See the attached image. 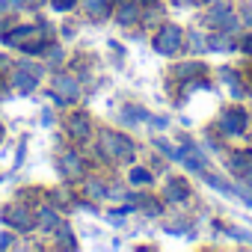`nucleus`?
Here are the masks:
<instances>
[{
	"label": "nucleus",
	"mask_w": 252,
	"mask_h": 252,
	"mask_svg": "<svg viewBox=\"0 0 252 252\" xmlns=\"http://www.w3.org/2000/svg\"><path fill=\"white\" fill-rule=\"evenodd\" d=\"M155 48H158L160 54H172L175 48H181V30H178L175 24H166V27L158 33V39H155Z\"/></svg>",
	"instance_id": "1"
},
{
	"label": "nucleus",
	"mask_w": 252,
	"mask_h": 252,
	"mask_svg": "<svg viewBox=\"0 0 252 252\" xmlns=\"http://www.w3.org/2000/svg\"><path fill=\"white\" fill-rule=\"evenodd\" d=\"M104 149L110 152V155H131V143L125 140V137H119V134H107L104 137Z\"/></svg>",
	"instance_id": "2"
},
{
	"label": "nucleus",
	"mask_w": 252,
	"mask_h": 252,
	"mask_svg": "<svg viewBox=\"0 0 252 252\" xmlns=\"http://www.w3.org/2000/svg\"><path fill=\"white\" fill-rule=\"evenodd\" d=\"M60 163H63V172H65V175H80V160H77V155L65 152Z\"/></svg>",
	"instance_id": "3"
},
{
	"label": "nucleus",
	"mask_w": 252,
	"mask_h": 252,
	"mask_svg": "<svg viewBox=\"0 0 252 252\" xmlns=\"http://www.w3.org/2000/svg\"><path fill=\"white\" fill-rule=\"evenodd\" d=\"M222 128L231 131V134H240V131H243V113H231V116H225Z\"/></svg>",
	"instance_id": "4"
},
{
	"label": "nucleus",
	"mask_w": 252,
	"mask_h": 252,
	"mask_svg": "<svg viewBox=\"0 0 252 252\" xmlns=\"http://www.w3.org/2000/svg\"><path fill=\"white\" fill-rule=\"evenodd\" d=\"M6 220H9V222H15L18 228H30V225H33V220H30V217H24V211H21V208H18V211L12 208V211L6 214Z\"/></svg>",
	"instance_id": "5"
},
{
	"label": "nucleus",
	"mask_w": 252,
	"mask_h": 252,
	"mask_svg": "<svg viewBox=\"0 0 252 252\" xmlns=\"http://www.w3.org/2000/svg\"><path fill=\"white\" fill-rule=\"evenodd\" d=\"M57 89L65 92V98H74V95H77V83H74L71 77H57Z\"/></svg>",
	"instance_id": "6"
},
{
	"label": "nucleus",
	"mask_w": 252,
	"mask_h": 252,
	"mask_svg": "<svg viewBox=\"0 0 252 252\" xmlns=\"http://www.w3.org/2000/svg\"><path fill=\"white\" fill-rule=\"evenodd\" d=\"M134 18H137V6L134 3H125L122 12H119V24H131Z\"/></svg>",
	"instance_id": "7"
},
{
	"label": "nucleus",
	"mask_w": 252,
	"mask_h": 252,
	"mask_svg": "<svg viewBox=\"0 0 252 252\" xmlns=\"http://www.w3.org/2000/svg\"><path fill=\"white\" fill-rule=\"evenodd\" d=\"M71 131H74L77 137H86V134H89V125L83 122V116H74V119H71Z\"/></svg>",
	"instance_id": "8"
},
{
	"label": "nucleus",
	"mask_w": 252,
	"mask_h": 252,
	"mask_svg": "<svg viewBox=\"0 0 252 252\" xmlns=\"http://www.w3.org/2000/svg\"><path fill=\"white\" fill-rule=\"evenodd\" d=\"M169 196H172V199H184V196H187V184H184V181H172V184H169Z\"/></svg>",
	"instance_id": "9"
},
{
	"label": "nucleus",
	"mask_w": 252,
	"mask_h": 252,
	"mask_svg": "<svg viewBox=\"0 0 252 252\" xmlns=\"http://www.w3.org/2000/svg\"><path fill=\"white\" fill-rule=\"evenodd\" d=\"M86 9L92 15H104L107 12V3H104V0H86Z\"/></svg>",
	"instance_id": "10"
},
{
	"label": "nucleus",
	"mask_w": 252,
	"mask_h": 252,
	"mask_svg": "<svg viewBox=\"0 0 252 252\" xmlns=\"http://www.w3.org/2000/svg\"><path fill=\"white\" fill-rule=\"evenodd\" d=\"M15 80H18V86H21L24 92H30V89H33V83H36V80H33V77H27V74H15Z\"/></svg>",
	"instance_id": "11"
},
{
	"label": "nucleus",
	"mask_w": 252,
	"mask_h": 252,
	"mask_svg": "<svg viewBox=\"0 0 252 252\" xmlns=\"http://www.w3.org/2000/svg\"><path fill=\"white\" fill-rule=\"evenodd\" d=\"M125 116H128V122H140L146 113H143L140 107H128V110H125Z\"/></svg>",
	"instance_id": "12"
},
{
	"label": "nucleus",
	"mask_w": 252,
	"mask_h": 252,
	"mask_svg": "<svg viewBox=\"0 0 252 252\" xmlns=\"http://www.w3.org/2000/svg\"><path fill=\"white\" fill-rule=\"evenodd\" d=\"M54 222H57V217H54V211H51V208H45V211H42V225H45V228H51Z\"/></svg>",
	"instance_id": "13"
},
{
	"label": "nucleus",
	"mask_w": 252,
	"mask_h": 252,
	"mask_svg": "<svg viewBox=\"0 0 252 252\" xmlns=\"http://www.w3.org/2000/svg\"><path fill=\"white\" fill-rule=\"evenodd\" d=\"M131 181H137V184H146V181H149V172H143V169H134V172H131Z\"/></svg>",
	"instance_id": "14"
},
{
	"label": "nucleus",
	"mask_w": 252,
	"mask_h": 252,
	"mask_svg": "<svg viewBox=\"0 0 252 252\" xmlns=\"http://www.w3.org/2000/svg\"><path fill=\"white\" fill-rule=\"evenodd\" d=\"M89 193H92V196L98 199V196H104V187H101L98 181H89Z\"/></svg>",
	"instance_id": "15"
},
{
	"label": "nucleus",
	"mask_w": 252,
	"mask_h": 252,
	"mask_svg": "<svg viewBox=\"0 0 252 252\" xmlns=\"http://www.w3.org/2000/svg\"><path fill=\"white\" fill-rule=\"evenodd\" d=\"M54 6H57V9H71L74 0H54Z\"/></svg>",
	"instance_id": "16"
},
{
	"label": "nucleus",
	"mask_w": 252,
	"mask_h": 252,
	"mask_svg": "<svg viewBox=\"0 0 252 252\" xmlns=\"http://www.w3.org/2000/svg\"><path fill=\"white\" fill-rule=\"evenodd\" d=\"M9 3H12V6H21V0H9Z\"/></svg>",
	"instance_id": "17"
},
{
	"label": "nucleus",
	"mask_w": 252,
	"mask_h": 252,
	"mask_svg": "<svg viewBox=\"0 0 252 252\" xmlns=\"http://www.w3.org/2000/svg\"><path fill=\"white\" fill-rule=\"evenodd\" d=\"M0 9H3V3H0Z\"/></svg>",
	"instance_id": "18"
}]
</instances>
